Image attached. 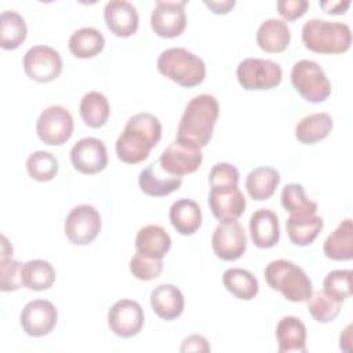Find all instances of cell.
I'll use <instances>...</instances> for the list:
<instances>
[{
  "mask_svg": "<svg viewBox=\"0 0 353 353\" xmlns=\"http://www.w3.org/2000/svg\"><path fill=\"white\" fill-rule=\"evenodd\" d=\"M110 113L108 98L99 91L87 92L80 101V116L91 128H99L106 124Z\"/></svg>",
  "mask_w": 353,
  "mask_h": 353,
  "instance_id": "cell-33",
  "label": "cell"
},
{
  "mask_svg": "<svg viewBox=\"0 0 353 353\" xmlns=\"http://www.w3.org/2000/svg\"><path fill=\"white\" fill-rule=\"evenodd\" d=\"M302 41L317 54H341L350 48L352 30L343 22L312 18L302 26Z\"/></svg>",
  "mask_w": 353,
  "mask_h": 353,
  "instance_id": "cell-3",
  "label": "cell"
},
{
  "mask_svg": "<svg viewBox=\"0 0 353 353\" xmlns=\"http://www.w3.org/2000/svg\"><path fill=\"white\" fill-rule=\"evenodd\" d=\"M281 205L290 215H314L319 205L316 201L307 199L301 183H288L281 190Z\"/></svg>",
  "mask_w": 353,
  "mask_h": 353,
  "instance_id": "cell-35",
  "label": "cell"
},
{
  "mask_svg": "<svg viewBox=\"0 0 353 353\" xmlns=\"http://www.w3.org/2000/svg\"><path fill=\"white\" fill-rule=\"evenodd\" d=\"M222 281L230 294L243 301L252 299L259 291V284L255 276L241 268L228 269L222 276Z\"/></svg>",
  "mask_w": 353,
  "mask_h": 353,
  "instance_id": "cell-34",
  "label": "cell"
},
{
  "mask_svg": "<svg viewBox=\"0 0 353 353\" xmlns=\"http://www.w3.org/2000/svg\"><path fill=\"white\" fill-rule=\"evenodd\" d=\"M218 114L219 103L214 95L200 94L193 97L179 120L176 141L199 149L207 146L212 137Z\"/></svg>",
  "mask_w": 353,
  "mask_h": 353,
  "instance_id": "cell-2",
  "label": "cell"
},
{
  "mask_svg": "<svg viewBox=\"0 0 353 353\" xmlns=\"http://www.w3.org/2000/svg\"><path fill=\"white\" fill-rule=\"evenodd\" d=\"M279 353L306 352V327L295 316L283 317L276 325Z\"/></svg>",
  "mask_w": 353,
  "mask_h": 353,
  "instance_id": "cell-23",
  "label": "cell"
},
{
  "mask_svg": "<svg viewBox=\"0 0 353 353\" xmlns=\"http://www.w3.org/2000/svg\"><path fill=\"white\" fill-rule=\"evenodd\" d=\"M70 161L73 167L83 174H97L108 165L106 146L98 138H81L70 150Z\"/></svg>",
  "mask_w": 353,
  "mask_h": 353,
  "instance_id": "cell-17",
  "label": "cell"
},
{
  "mask_svg": "<svg viewBox=\"0 0 353 353\" xmlns=\"http://www.w3.org/2000/svg\"><path fill=\"white\" fill-rule=\"evenodd\" d=\"M186 1H156L150 15V26L153 32L165 39H172L183 33L186 28Z\"/></svg>",
  "mask_w": 353,
  "mask_h": 353,
  "instance_id": "cell-12",
  "label": "cell"
},
{
  "mask_svg": "<svg viewBox=\"0 0 353 353\" xmlns=\"http://www.w3.org/2000/svg\"><path fill=\"white\" fill-rule=\"evenodd\" d=\"M28 26L22 15L14 10H6L0 15V46L4 50L18 48L26 39Z\"/></svg>",
  "mask_w": 353,
  "mask_h": 353,
  "instance_id": "cell-32",
  "label": "cell"
},
{
  "mask_svg": "<svg viewBox=\"0 0 353 353\" xmlns=\"http://www.w3.org/2000/svg\"><path fill=\"white\" fill-rule=\"evenodd\" d=\"M201 161L203 153L199 148L182 143L176 139L161 152L159 159L164 171L178 176L194 172L201 165Z\"/></svg>",
  "mask_w": 353,
  "mask_h": 353,
  "instance_id": "cell-15",
  "label": "cell"
},
{
  "mask_svg": "<svg viewBox=\"0 0 353 353\" xmlns=\"http://www.w3.org/2000/svg\"><path fill=\"white\" fill-rule=\"evenodd\" d=\"M159 72L181 87H196L205 77L204 61L182 47L164 50L157 58Z\"/></svg>",
  "mask_w": 353,
  "mask_h": 353,
  "instance_id": "cell-5",
  "label": "cell"
},
{
  "mask_svg": "<svg viewBox=\"0 0 353 353\" xmlns=\"http://www.w3.org/2000/svg\"><path fill=\"white\" fill-rule=\"evenodd\" d=\"M294 88L312 103L325 101L331 94V83L323 68L312 59H301L294 63L291 70Z\"/></svg>",
  "mask_w": 353,
  "mask_h": 353,
  "instance_id": "cell-6",
  "label": "cell"
},
{
  "mask_svg": "<svg viewBox=\"0 0 353 353\" xmlns=\"http://www.w3.org/2000/svg\"><path fill=\"white\" fill-rule=\"evenodd\" d=\"M239 84L247 91H262L277 87L283 79L281 66L272 59L245 58L236 70Z\"/></svg>",
  "mask_w": 353,
  "mask_h": 353,
  "instance_id": "cell-7",
  "label": "cell"
},
{
  "mask_svg": "<svg viewBox=\"0 0 353 353\" xmlns=\"http://www.w3.org/2000/svg\"><path fill=\"white\" fill-rule=\"evenodd\" d=\"M276 6H277L279 14L284 19L294 21L306 12V10L309 7V1H306V0H279Z\"/></svg>",
  "mask_w": 353,
  "mask_h": 353,
  "instance_id": "cell-42",
  "label": "cell"
},
{
  "mask_svg": "<svg viewBox=\"0 0 353 353\" xmlns=\"http://www.w3.org/2000/svg\"><path fill=\"white\" fill-rule=\"evenodd\" d=\"M22 263L12 259V256L1 258L0 261V274H1V291H15L22 287L21 281Z\"/></svg>",
  "mask_w": 353,
  "mask_h": 353,
  "instance_id": "cell-40",
  "label": "cell"
},
{
  "mask_svg": "<svg viewBox=\"0 0 353 353\" xmlns=\"http://www.w3.org/2000/svg\"><path fill=\"white\" fill-rule=\"evenodd\" d=\"M137 251L163 259L171 248V237L160 225H146L141 228L135 237Z\"/></svg>",
  "mask_w": 353,
  "mask_h": 353,
  "instance_id": "cell-24",
  "label": "cell"
},
{
  "mask_svg": "<svg viewBox=\"0 0 353 353\" xmlns=\"http://www.w3.org/2000/svg\"><path fill=\"white\" fill-rule=\"evenodd\" d=\"M103 18L108 29L117 37L134 34L139 25L137 8L125 0L108 1L103 8Z\"/></svg>",
  "mask_w": 353,
  "mask_h": 353,
  "instance_id": "cell-18",
  "label": "cell"
},
{
  "mask_svg": "<svg viewBox=\"0 0 353 353\" xmlns=\"http://www.w3.org/2000/svg\"><path fill=\"white\" fill-rule=\"evenodd\" d=\"M263 276L272 290L281 292L291 302H306L313 292L309 276L291 261L276 259L269 262Z\"/></svg>",
  "mask_w": 353,
  "mask_h": 353,
  "instance_id": "cell-4",
  "label": "cell"
},
{
  "mask_svg": "<svg viewBox=\"0 0 353 353\" xmlns=\"http://www.w3.org/2000/svg\"><path fill=\"white\" fill-rule=\"evenodd\" d=\"M291 41V32L283 19H265L256 30V44L261 50L270 54L283 52Z\"/></svg>",
  "mask_w": 353,
  "mask_h": 353,
  "instance_id": "cell-22",
  "label": "cell"
},
{
  "mask_svg": "<svg viewBox=\"0 0 353 353\" xmlns=\"http://www.w3.org/2000/svg\"><path fill=\"white\" fill-rule=\"evenodd\" d=\"M240 174L239 170L229 163H216L208 175V181L211 186H239Z\"/></svg>",
  "mask_w": 353,
  "mask_h": 353,
  "instance_id": "cell-41",
  "label": "cell"
},
{
  "mask_svg": "<svg viewBox=\"0 0 353 353\" xmlns=\"http://www.w3.org/2000/svg\"><path fill=\"white\" fill-rule=\"evenodd\" d=\"M102 221L98 210L90 204H80L70 210L65 219V234L77 245L90 244L101 232Z\"/></svg>",
  "mask_w": 353,
  "mask_h": 353,
  "instance_id": "cell-9",
  "label": "cell"
},
{
  "mask_svg": "<svg viewBox=\"0 0 353 353\" xmlns=\"http://www.w3.org/2000/svg\"><path fill=\"white\" fill-rule=\"evenodd\" d=\"M211 350L208 341L201 336V335H190L188 338L183 339L182 345H181V352H203V353H208Z\"/></svg>",
  "mask_w": 353,
  "mask_h": 353,
  "instance_id": "cell-43",
  "label": "cell"
},
{
  "mask_svg": "<svg viewBox=\"0 0 353 353\" xmlns=\"http://www.w3.org/2000/svg\"><path fill=\"white\" fill-rule=\"evenodd\" d=\"M334 127L331 114L317 112L302 117L295 125V138L305 145H313L327 138Z\"/></svg>",
  "mask_w": 353,
  "mask_h": 353,
  "instance_id": "cell-25",
  "label": "cell"
},
{
  "mask_svg": "<svg viewBox=\"0 0 353 353\" xmlns=\"http://www.w3.org/2000/svg\"><path fill=\"white\" fill-rule=\"evenodd\" d=\"M57 307L47 299H33L28 302L19 314L22 330L29 336L34 338L48 335L57 325Z\"/></svg>",
  "mask_w": 353,
  "mask_h": 353,
  "instance_id": "cell-13",
  "label": "cell"
},
{
  "mask_svg": "<svg viewBox=\"0 0 353 353\" xmlns=\"http://www.w3.org/2000/svg\"><path fill=\"white\" fill-rule=\"evenodd\" d=\"M69 50L70 52L81 59L92 58L98 55L105 47V37L103 34L91 26L77 29L69 37Z\"/></svg>",
  "mask_w": 353,
  "mask_h": 353,
  "instance_id": "cell-31",
  "label": "cell"
},
{
  "mask_svg": "<svg viewBox=\"0 0 353 353\" xmlns=\"http://www.w3.org/2000/svg\"><path fill=\"white\" fill-rule=\"evenodd\" d=\"M320 7L325 12H328V14L341 15V14H345L346 10L350 7V1L349 0H345V1H341V0H336V1H320Z\"/></svg>",
  "mask_w": 353,
  "mask_h": 353,
  "instance_id": "cell-44",
  "label": "cell"
},
{
  "mask_svg": "<svg viewBox=\"0 0 353 353\" xmlns=\"http://www.w3.org/2000/svg\"><path fill=\"white\" fill-rule=\"evenodd\" d=\"M21 281L22 287L32 291L48 290L55 281V269L48 261L30 259L22 263Z\"/></svg>",
  "mask_w": 353,
  "mask_h": 353,
  "instance_id": "cell-30",
  "label": "cell"
},
{
  "mask_svg": "<svg viewBox=\"0 0 353 353\" xmlns=\"http://www.w3.org/2000/svg\"><path fill=\"white\" fill-rule=\"evenodd\" d=\"M73 117L70 112L61 105H51L46 108L37 121L36 132L47 145H63L73 134Z\"/></svg>",
  "mask_w": 353,
  "mask_h": 353,
  "instance_id": "cell-8",
  "label": "cell"
},
{
  "mask_svg": "<svg viewBox=\"0 0 353 353\" xmlns=\"http://www.w3.org/2000/svg\"><path fill=\"white\" fill-rule=\"evenodd\" d=\"M250 234L258 248H272L280 240V226L276 212L269 208L256 210L250 218Z\"/></svg>",
  "mask_w": 353,
  "mask_h": 353,
  "instance_id": "cell-20",
  "label": "cell"
},
{
  "mask_svg": "<svg viewBox=\"0 0 353 353\" xmlns=\"http://www.w3.org/2000/svg\"><path fill=\"white\" fill-rule=\"evenodd\" d=\"M288 239L292 244L305 247L314 241L323 229V218L319 215H290L285 221Z\"/></svg>",
  "mask_w": 353,
  "mask_h": 353,
  "instance_id": "cell-28",
  "label": "cell"
},
{
  "mask_svg": "<svg viewBox=\"0 0 353 353\" xmlns=\"http://www.w3.org/2000/svg\"><path fill=\"white\" fill-rule=\"evenodd\" d=\"M279 183L280 174L273 167H256L250 171L245 179L247 192L250 197L256 201L270 199Z\"/></svg>",
  "mask_w": 353,
  "mask_h": 353,
  "instance_id": "cell-29",
  "label": "cell"
},
{
  "mask_svg": "<svg viewBox=\"0 0 353 353\" xmlns=\"http://www.w3.org/2000/svg\"><path fill=\"white\" fill-rule=\"evenodd\" d=\"M150 305L160 319L170 321L182 314L185 299L178 287L172 284H160L150 292Z\"/></svg>",
  "mask_w": 353,
  "mask_h": 353,
  "instance_id": "cell-21",
  "label": "cell"
},
{
  "mask_svg": "<svg viewBox=\"0 0 353 353\" xmlns=\"http://www.w3.org/2000/svg\"><path fill=\"white\" fill-rule=\"evenodd\" d=\"M245 197L239 186H211L208 205L219 222L237 221L245 210Z\"/></svg>",
  "mask_w": 353,
  "mask_h": 353,
  "instance_id": "cell-16",
  "label": "cell"
},
{
  "mask_svg": "<svg viewBox=\"0 0 353 353\" xmlns=\"http://www.w3.org/2000/svg\"><path fill=\"white\" fill-rule=\"evenodd\" d=\"M58 168L57 157L46 150L33 152L26 160L28 174L39 182L51 181L58 174Z\"/></svg>",
  "mask_w": 353,
  "mask_h": 353,
  "instance_id": "cell-36",
  "label": "cell"
},
{
  "mask_svg": "<svg viewBox=\"0 0 353 353\" xmlns=\"http://www.w3.org/2000/svg\"><path fill=\"white\" fill-rule=\"evenodd\" d=\"M130 270L138 280L150 281L160 276L163 270V259L153 258L137 251L130 261Z\"/></svg>",
  "mask_w": 353,
  "mask_h": 353,
  "instance_id": "cell-39",
  "label": "cell"
},
{
  "mask_svg": "<svg viewBox=\"0 0 353 353\" xmlns=\"http://www.w3.org/2000/svg\"><path fill=\"white\" fill-rule=\"evenodd\" d=\"M342 302L330 296L324 291L312 292L307 299V310L310 316L319 323H330L336 319L341 312Z\"/></svg>",
  "mask_w": 353,
  "mask_h": 353,
  "instance_id": "cell-37",
  "label": "cell"
},
{
  "mask_svg": "<svg viewBox=\"0 0 353 353\" xmlns=\"http://www.w3.org/2000/svg\"><path fill=\"white\" fill-rule=\"evenodd\" d=\"M323 251L332 261H350L353 258V225L350 218L342 221L328 234L323 244Z\"/></svg>",
  "mask_w": 353,
  "mask_h": 353,
  "instance_id": "cell-26",
  "label": "cell"
},
{
  "mask_svg": "<svg viewBox=\"0 0 353 353\" xmlns=\"http://www.w3.org/2000/svg\"><path fill=\"white\" fill-rule=\"evenodd\" d=\"M12 256V247L6 236H1V258Z\"/></svg>",
  "mask_w": 353,
  "mask_h": 353,
  "instance_id": "cell-46",
  "label": "cell"
},
{
  "mask_svg": "<svg viewBox=\"0 0 353 353\" xmlns=\"http://www.w3.org/2000/svg\"><path fill=\"white\" fill-rule=\"evenodd\" d=\"M352 274L353 272L350 269L331 270L324 277L323 291L336 301L343 302L352 295Z\"/></svg>",
  "mask_w": 353,
  "mask_h": 353,
  "instance_id": "cell-38",
  "label": "cell"
},
{
  "mask_svg": "<svg viewBox=\"0 0 353 353\" xmlns=\"http://www.w3.org/2000/svg\"><path fill=\"white\" fill-rule=\"evenodd\" d=\"M204 4L212 10L215 14H228L230 8L234 7L236 1L234 0H222V1H207L204 0Z\"/></svg>",
  "mask_w": 353,
  "mask_h": 353,
  "instance_id": "cell-45",
  "label": "cell"
},
{
  "mask_svg": "<svg viewBox=\"0 0 353 353\" xmlns=\"http://www.w3.org/2000/svg\"><path fill=\"white\" fill-rule=\"evenodd\" d=\"M145 323L142 306L132 299L117 301L108 312V324L114 335L131 338L139 334Z\"/></svg>",
  "mask_w": 353,
  "mask_h": 353,
  "instance_id": "cell-14",
  "label": "cell"
},
{
  "mask_svg": "<svg viewBox=\"0 0 353 353\" xmlns=\"http://www.w3.org/2000/svg\"><path fill=\"white\" fill-rule=\"evenodd\" d=\"M23 70L29 79L48 83L61 74L62 58L50 46H33L23 55Z\"/></svg>",
  "mask_w": 353,
  "mask_h": 353,
  "instance_id": "cell-10",
  "label": "cell"
},
{
  "mask_svg": "<svg viewBox=\"0 0 353 353\" xmlns=\"http://www.w3.org/2000/svg\"><path fill=\"white\" fill-rule=\"evenodd\" d=\"M211 245L219 259L236 261L247 250L245 230L237 221L219 222L212 233Z\"/></svg>",
  "mask_w": 353,
  "mask_h": 353,
  "instance_id": "cell-11",
  "label": "cell"
},
{
  "mask_svg": "<svg viewBox=\"0 0 353 353\" xmlns=\"http://www.w3.org/2000/svg\"><path fill=\"white\" fill-rule=\"evenodd\" d=\"M161 123L154 114L148 112L134 114L116 141L117 157L128 164L146 160L161 139Z\"/></svg>",
  "mask_w": 353,
  "mask_h": 353,
  "instance_id": "cell-1",
  "label": "cell"
},
{
  "mask_svg": "<svg viewBox=\"0 0 353 353\" xmlns=\"http://www.w3.org/2000/svg\"><path fill=\"white\" fill-rule=\"evenodd\" d=\"M138 183L145 194L152 197H163L181 188L182 176L168 174L161 168L159 160H156L141 171Z\"/></svg>",
  "mask_w": 353,
  "mask_h": 353,
  "instance_id": "cell-19",
  "label": "cell"
},
{
  "mask_svg": "<svg viewBox=\"0 0 353 353\" xmlns=\"http://www.w3.org/2000/svg\"><path fill=\"white\" fill-rule=\"evenodd\" d=\"M170 221L179 234H193L201 226V210L194 200L179 199L170 208Z\"/></svg>",
  "mask_w": 353,
  "mask_h": 353,
  "instance_id": "cell-27",
  "label": "cell"
}]
</instances>
